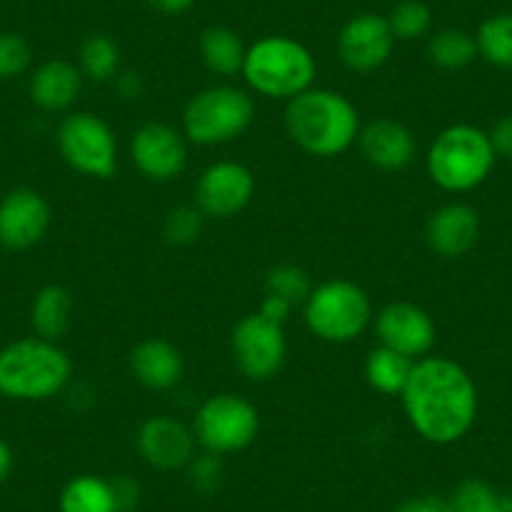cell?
<instances>
[{"label":"cell","mask_w":512,"mask_h":512,"mask_svg":"<svg viewBox=\"0 0 512 512\" xmlns=\"http://www.w3.org/2000/svg\"><path fill=\"white\" fill-rule=\"evenodd\" d=\"M400 397L412 430L432 445L460 442L480 410L475 379L450 357L417 359Z\"/></svg>","instance_id":"1"},{"label":"cell","mask_w":512,"mask_h":512,"mask_svg":"<svg viewBox=\"0 0 512 512\" xmlns=\"http://www.w3.org/2000/svg\"><path fill=\"white\" fill-rule=\"evenodd\" d=\"M284 123L294 144L317 159H334L352 149L362 123L354 103L332 88H309L287 103Z\"/></svg>","instance_id":"2"},{"label":"cell","mask_w":512,"mask_h":512,"mask_svg":"<svg viewBox=\"0 0 512 512\" xmlns=\"http://www.w3.org/2000/svg\"><path fill=\"white\" fill-rule=\"evenodd\" d=\"M73 377V362L58 342L26 337L0 349V395L43 402L61 395Z\"/></svg>","instance_id":"3"},{"label":"cell","mask_w":512,"mask_h":512,"mask_svg":"<svg viewBox=\"0 0 512 512\" xmlns=\"http://www.w3.org/2000/svg\"><path fill=\"white\" fill-rule=\"evenodd\" d=\"M241 76L254 93L274 101H292L317 78V58L289 36H264L246 48Z\"/></svg>","instance_id":"4"},{"label":"cell","mask_w":512,"mask_h":512,"mask_svg":"<svg viewBox=\"0 0 512 512\" xmlns=\"http://www.w3.org/2000/svg\"><path fill=\"white\" fill-rule=\"evenodd\" d=\"M490 134L470 123H455L435 136L427 151V174L447 194H467L487 181L495 169Z\"/></svg>","instance_id":"5"},{"label":"cell","mask_w":512,"mask_h":512,"mask_svg":"<svg viewBox=\"0 0 512 512\" xmlns=\"http://www.w3.org/2000/svg\"><path fill=\"white\" fill-rule=\"evenodd\" d=\"M254 121V98L236 86H209L184 108V136L196 146H224L239 139Z\"/></svg>","instance_id":"6"},{"label":"cell","mask_w":512,"mask_h":512,"mask_svg":"<svg viewBox=\"0 0 512 512\" xmlns=\"http://www.w3.org/2000/svg\"><path fill=\"white\" fill-rule=\"evenodd\" d=\"M372 319V302L359 284L329 279L304 299V322L309 332L329 344L354 342Z\"/></svg>","instance_id":"7"},{"label":"cell","mask_w":512,"mask_h":512,"mask_svg":"<svg viewBox=\"0 0 512 512\" xmlns=\"http://www.w3.org/2000/svg\"><path fill=\"white\" fill-rule=\"evenodd\" d=\"M259 427V410L246 397L221 392L201 402L191 430L209 455L221 457L246 450L259 435Z\"/></svg>","instance_id":"8"},{"label":"cell","mask_w":512,"mask_h":512,"mask_svg":"<svg viewBox=\"0 0 512 512\" xmlns=\"http://www.w3.org/2000/svg\"><path fill=\"white\" fill-rule=\"evenodd\" d=\"M58 151L76 174L111 179L118 169V144L111 126L88 111L68 113L58 126Z\"/></svg>","instance_id":"9"},{"label":"cell","mask_w":512,"mask_h":512,"mask_svg":"<svg viewBox=\"0 0 512 512\" xmlns=\"http://www.w3.org/2000/svg\"><path fill=\"white\" fill-rule=\"evenodd\" d=\"M231 354L241 374L254 382L277 377L287 359V337L282 324L264 319L262 314H246L231 332Z\"/></svg>","instance_id":"10"},{"label":"cell","mask_w":512,"mask_h":512,"mask_svg":"<svg viewBox=\"0 0 512 512\" xmlns=\"http://www.w3.org/2000/svg\"><path fill=\"white\" fill-rule=\"evenodd\" d=\"M256 179L239 161H216L201 171L194 186V206L204 219H231L254 199Z\"/></svg>","instance_id":"11"},{"label":"cell","mask_w":512,"mask_h":512,"mask_svg":"<svg viewBox=\"0 0 512 512\" xmlns=\"http://www.w3.org/2000/svg\"><path fill=\"white\" fill-rule=\"evenodd\" d=\"M131 161L151 181H174L184 174L189 151L186 136L169 123H144L131 136Z\"/></svg>","instance_id":"12"},{"label":"cell","mask_w":512,"mask_h":512,"mask_svg":"<svg viewBox=\"0 0 512 512\" xmlns=\"http://www.w3.org/2000/svg\"><path fill=\"white\" fill-rule=\"evenodd\" d=\"M395 36L387 16L359 13L342 26L337 36V53L344 66L354 73H372L390 61Z\"/></svg>","instance_id":"13"},{"label":"cell","mask_w":512,"mask_h":512,"mask_svg":"<svg viewBox=\"0 0 512 512\" xmlns=\"http://www.w3.org/2000/svg\"><path fill=\"white\" fill-rule=\"evenodd\" d=\"M374 332L382 347L405 354L410 359H422L432 352L437 342V327L430 312L412 302H392L377 314Z\"/></svg>","instance_id":"14"},{"label":"cell","mask_w":512,"mask_h":512,"mask_svg":"<svg viewBox=\"0 0 512 512\" xmlns=\"http://www.w3.org/2000/svg\"><path fill=\"white\" fill-rule=\"evenodd\" d=\"M51 226V206L36 189H13L0 199V246L28 251L41 244Z\"/></svg>","instance_id":"15"},{"label":"cell","mask_w":512,"mask_h":512,"mask_svg":"<svg viewBox=\"0 0 512 512\" xmlns=\"http://www.w3.org/2000/svg\"><path fill=\"white\" fill-rule=\"evenodd\" d=\"M136 447L144 462L154 470L174 472L191 465L196 452V435L189 425L171 415L149 417L139 427Z\"/></svg>","instance_id":"16"},{"label":"cell","mask_w":512,"mask_h":512,"mask_svg":"<svg viewBox=\"0 0 512 512\" xmlns=\"http://www.w3.org/2000/svg\"><path fill=\"white\" fill-rule=\"evenodd\" d=\"M480 239V216L465 201H450L432 211L427 221V246L442 259L470 254Z\"/></svg>","instance_id":"17"},{"label":"cell","mask_w":512,"mask_h":512,"mask_svg":"<svg viewBox=\"0 0 512 512\" xmlns=\"http://www.w3.org/2000/svg\"><path fill=\"white\" fill-rule=\"evenodd\" d=\"M362 156L382 171H402L415 161L417 141L405 123L395 118H377L359 131Z\"/></svg>","instance_id":"18"},{"label":"cell","mask_w":512,"mask_h":512,"mask_svg":"<svg viewBox=\"0 0 512 512\" xmlns=\"http://www.w3.org/2000/svg\"><path fill=\"white\" fill-rule=\"evenodd\" d=\"M128 367L136 382L144 384L146 390L166 392L174 390L184 379V357L169 339L149 337L141 339L128 357Z\"/></svg>","instance_id":"19"},{"label":"cell","mask_w":512,"mask_h":512,"mask_svg":"<svg viewBox=\"0 0 512 512\" xmlns=\"http://www.w3.org/2000/svg\"><path fill=\"white\" fill-rule=\"evenodd\" d=\"M83 88V73L76 63L53 58V61L41 63L31 73L28 93L31 101L46 113L68 111L78 101Z\"/></svg>","instance_id":"20"},{"label":"cell","mask_w":512,"mask_h":512,"mask_svg":"<svg viewBox=\"0 0 512 512\" xmlns=\"http://www.w3.org/2000/svg\"><path fill=\"white\" fill-rule=\"evenodd\" d=\"M73 319V297L61 284H48L33 297L31 304V324L36 329V337L58 342L66 337Z\"/></svg>","instance_id":"21"},{"label":"cell","mask_w":512,"mask_h":512,"mask_svg":"<svg viewBox=\"0 0 512 512\" xmlns=\"http://www.w3.org/2000/svg\"><path fill=\"white\" fill-rule=\"evenodd\" d=\"M201 61L211 73L221 78H234L241 73L246 58V46L239 33L229 26H209L199 41Z\"/></svg>","instance_id":"22"},{"label":"cell","mask_w":512,"mask_h":512,"mask_svg":"<svg viewBox=\"0 0 512 512\" xmlns=\"http://www.w3.org/2000/svg\"><path fill=\"white\" fill-rule=\"evenodd\" d=\"M58 512H118L113 480L98 475L73 477L61 490Z\"/></svg>","instance_id":"23"},{"label":"cell","mask_w":512,"mask_h":512,"mask_svg":"<svg viewBox=\"0 0 512 512\" xmlns=\"http://www.w3.org/2000/svg\"><path fill=\"white\" fill-rule=\"evenodd\" d=\"M412 367H415V359L379 344L377 349L369 352L367 362H364V377H367L369 387L379 395H402Z\"/></svg>","instance_id":"24"},{"label":"cell","mask_w":512,"mask_h":512,"mask_svg":"<svg viewBox=\"0 0 512 512\" xmlns=\"http://www.w3.org/2000/svg\"><path fill=\"white\" fill-rule=\"evenodd\" d=\"M427 56L442 71H462L470 66L480 53H477L475 36L457 28H445L437 31L427 43Z\"/></svg>","instance_id":"25"},{"label":"cell","mask_w":512,"mask_h":512,"mask_svg":"<svg viewBox=\"0 0 512 512\" xmlns=\"http://www.w3.org/2000/svg\"><path fill=\"white\" fill-rule=\"evenodd\" d=\"M477 53L490 66L512 71V13H497L477 28Z\"/></svg>","instance_id":"26"},{"label":"cell","mask_w":512,"mask_h":512,"mask_svg":"<svg viewBox=\"0 0 512 512\" xmlns=\"http://www.w3.org/2000/svg\"><path fill=\"white\" fill-rule=\"evenodd\" d=\"M121 66V51H118L116 41L103 33L96 36H88L81 43V51H78V68H81L83 78H91L96 83L113 81Z\"/></svg>","instance_id":"27"},{"label":"cell","mask_w":512,"mask_h":512,"mask_svg":"<svg viewBox=\"0 0 512 512\" xmlns=\"http://www.w3.org/2000/svg\"><path fill=\"white\" fill-rule=\"evenodd\" d=\"M395 41H417L432 28V11L422 0H400L387 16Z\"/></svg>","instance_id":"28"},{"label":"cell","mask_w":512,"mask_h":512,"mask_svg":"<svg viewBox=\"0 0 512 512\" xmlns=\"http://www.w3.org/2000/svg\"><path fill=\"white\" fill-rule=\"evenodd\" d=\"M500 497L490 482L480 480V477H467L455 487L450 502L452 512H497L500 507Z\"/></svg>","instance_id":"29"},{"label":"cell","mask_w":512,"mask_h":512,"mask_svg":"<svg viewBox=\"0 0 512 512\" xmlns=\"http://www.w3.org/2000/svg\"><path fill=\"white\" fill-rule=\"evenodd\" d=\"M312 292V284L304 269L294 267V264H279L267 274V294H277V297L287 299L294 307L302 304Z\"/></svg>","instance_id":"30"},{"label":"cell","mask_w":512,"mask_h":512,"mask_svg":"<svg viewBox=\"0 0 512 512\" xmlns=\"http://www.w3.org/2000/svg\"><path fill=\"white\" fill-rule=\"evenodd\" d=\"M204 229V214L196 206H176L164 221V236L174 246L194 244Z\"/></svg>","instance_id":"31"},{"label":"cell","mask_w":512,"mask_h":512,"mask_svg":"<svg viewBox=\"0 0 512 512\" xmlns=\"http://www.w3.org/2000/svg\"><path fill=\"white\" fill-rule=\"evenodd\" d=\"M31 46L18 33H0V81L23 76L31 68Z\"/></svg>","instance_id":"32"},{"label":"cell","mask_w":512,"mask_h":512,"mask_svg":"<svg viewBox=\"0 0 512 512\" xmlns=\"http://www.w3.org/2000/svg\"><path fill=\"white\" fill-rule=\"evenodd\" d=\"M490 144L495 149L497 159L512 161V113L502 116L495 126L490 128Z\"/></svg>","instance_id":"33"},{"label":"cell","mask_w":512,"mask_h":512,"mask_svg":"<svg viewBox=\"0 0 512 512\" xmlns=\"http://www.w3.org/2000/svg\"><path fill=\"white\" fill-rule=\"evenodd\" d=\"M294 304L287 302V299L277 297V294H267V297L262 299V307H259V314H262L264 319H269V322L274 324H282L289 319V314H292Z\"/></svg>","instance_id":"34"},{"label":"cell","mask_w":512,"mask_h":512,"mask_svg":"<svg viewBox=\"0 0 512 512\" xmlns=\"http://www.w3.org/2000/svg\"><path fill=\"white\" fill-rule=\"evenodd\" d=\"M395 512H452L450 502L442 497H410V500L400 502Z\"/></svg>","instance_id":"35"},{"label":"cell","mask_w":512,"mask_h":512,"mask_svg":"<svg viewBox=\"0 0 512 512\" xmlns=\"http://www.w3.org/2000/svg\"><path fill=\"white\" fill-rule=\"evenodd\" d=\"M113 490H116L118 512L134 510L136 502H139V485H136L131 477H116V480H113Z\"/></svg>","instance_id":"36"},{"label":"cell","mask_w":512,"mask_h":512,"mask_svg":"<svg viewBox=\"0 0 512 512\" xmlns=\"http://www.w3.org/2000/svg\"><path fill=\"white\" fill-rule=\"evenodd\" d=\"M151 6L161 13H169V16H179V13H186L194 8L196 0H149Z\"/></svg>","instance_id":"37"},{"label":"cell","mask_w":512,"mask_h":512,"mask_svg":"<svg viewBox=\"0 0 512 512\" xmlns=\"http://www.w3.org/2000/svg\"><path fill=\"white\" fill-rule=\"evenodd\" d=\"M13 465H16V457H13L11 445L0 437V482H6L11 477Z\"/></svg>","instance_id":"38"},{"label":"cell","mask_w":512,"mask_h":512,"mask_svg":"<svg viewBox=\"0 0 512 512\" xmlns=\"http://www.w3.org/2000/svg\"><path fill=\"white\" fill-rule=\"evenodd\" d=\"M497 512H512V495L500 497V507H497Z\"/></svg>","instance_id":"39"}]
</instances>
